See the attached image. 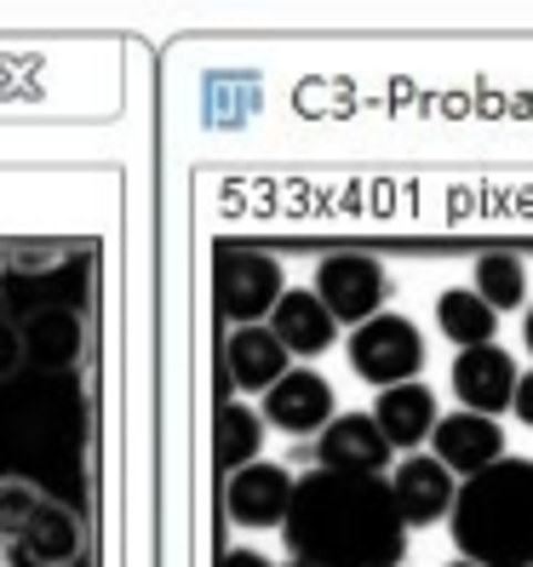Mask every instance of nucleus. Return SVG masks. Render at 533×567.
<instances>
[{"mask_svg": "<svg viewBox=\"0 0 533 567\" xmlns=\"http://www.w3.org/2000/svg\"><path fill=\"white\" fill-rule=\"evenodd\" d=\"M281 533L293 561L305 567H402L408 556V522L385 476H298Z\"/></svg>", "mask_w": 533, "mask_h": 567, "instance_id": "obj_1", "label": "nucleus"}, {"mask_svg": "<svg viewBox=\"0 0 533 567\" xmlns=\"http://www.w3.org/2000/svg\"><path fill=\"white\" fill-rule=\"evenodd\" d=\"M453 545L476 567H533V458H499L453 493Z\"/></svg>", "mask_w": 533, "mask_h": 567, "instance_id": "obj_2", "label": "nucleus"}, {"mask_svg": "<svg viewBox=\"0 0 533 567\" xmlns=\"http://www.w3.org/2000/svg\"><path fill=\"white\" fill-rule=\"evenodd\" d=\"M0 545L23 567H75L81 556V516L47 498L35 482H0Z\"/></svg>", "mask_w": 533, "mask_h": 567, "instance_id": "obj_3", "label": "nucleus"}, {"mask_svg": "<svg viewBox=\"0 0 533 567\" xmlns=\"http://www.w3.org/2000/svg\"><path fill=\"white\" fill-rule=\"evenodd\" d=\"M281 258H270L264 247H242V241H218L213 252V305L224 321L236 327H258L276 310L281 298Z\"/></svg>", "mask_w": 533, "mask_h": 567, "instance_id": "obj_4", "label": "nucleus"}, {"mask_svg": "<svg viewBox=\"0 0 533 567\" xmlns=\"http://www.w3.org/2000/svg\"><path fill=\"white\" fill-rule=\"evenodd\" d=\"M350 367H356V379H368L379 390L413 384L424 373V332L408 316H390L385 310L373 321L350 327Z\"/></svg>", "mask_w": 533, "mask_h": 567, "instance_id": "obj_5", "label": "nucleus"}, {"mask_svg": "<svg viewBox=\"0 0 533 567\" xmlns=\"http://www.w3.org/2000/svg\"><path fill=\"white\" fill-rule=\"evenodd\" d=\"M321 298V310L332 321H345V327H361V321H373L385 316V298H390V270L379 258L368 252H332L316 264V287Z\"/></svg>", "mask_w": 533, "mask_h": 567, "instance_id": "obj_6", "label": "nucleus"}, {"mask_svg": "<svg viewBox=\"0 0 533 567\" xmlns=\"http://www.w3.org/2000/svg\"><path fill=\"white\" fill-rule=\"evenodd\" d=\"M430 458H437L453 482H471V476L488 471V464L505 458V430H499V419L464 413V408L442 413L437 430H430Z\"/></svg>", "mask_w": 533, "mask_h": 567, "instance_id": "obj_7", "label": "nucleus"}, {"mask_svg": "<svg viewBox=\"0 0 533 567\" xmlns=\"http://www.w3.org/2000/svg\"><path fill=\"white\" fill-rule=\"evenodd\" d=\"M264 424L287 430V436H321L332 424V384L316 367H287V373L264 390Z\"/></svg>", "mask_w": 533, "mask_h": 567, "instance_id": "obj_8", "label": "nucleus"}, {"mask_svg": "<svg viewBox=\"0 0 533 567\" xmlns=\"http://www.w3.org/2000/svg\"><path fill=\"white\" fill-rule=\"evenodd\" d=\"M390 442L379 436L373 413H332V424L316 442V471H345V476H385L390 471Z\"/></svg>", "mask_w": 533, "mask_h": 567, "instance_id": "obj_9", "label": "nucleus"}, {"mask_svg": "<svg viewBox=\"0 0 533 567\" xmlns=\"http://www.w3.org/2000/svg\"><path fill=\"white\" fill-rule=\"evenodd\" d=\"M18 344L23 361L41 367V373H70L86 350V321L75 305H35L18 321Z\"/></svg>", "mask_w": 533, "mask_h": 567, "instance_id": "obj_10", "label": "nucleus"}, {"mask_svg": "<svg viewBox=\"0 0 533 567\" xmlns=\"http://www.w3.org/2000/svg\"><path fill=\"white\" fill-rule=\"evenodd\" d=\"M516 361L511 350H499V344H482V350H459L453 355V395H459V408L464 413H482V419H499L511 408V395H516Z\"/></svg>", "mask_w": 533, "mask_h": 567, "instance_id": "obj_11", "label": "nucleus"}, {"mask_svg": "<svg viewBox=\"0 0 533 567\" xmlns=\"http://www.w3.org/2000/svg\"><path fill=\"white\" fill-rule=\"evenodd\" d=\"M293 471H281V464H247V471L224 476V511L229 522L242 527H281L287 522V505H293Z\"/></svg>", "mask_w": 533, "mask_h": 567, "instance_id": "obj_12", "label": "nucleus"}, {"mask_svg": "<svg viewBox=\"0 0 533 567\" xmlns=\"http://www.w3.org/2000/svg\"><path fill=\"white\" fill-rule=\"evenodd\" d=\"M390 482V498H396V511H402L408 527H430V522H442L453 511V493L459 482L442 471L430 453H408V458H396V471L385 476Z\"/></svg>", "mask_w": 533, "mask_h": 567, "instance_id": "obj_13", "label": "nucleus"}, {"mask_svg": "<svg viewBox=\"0 0 533 567\" xmlns=\"http://www.w3.org/2000/svg\"><path fill=\"white\" fill-rule=\"evenodd\" d=\"M442 408H437V390L430 384H390L373 408V424L379 436L390 442V453H419V442H430V430H437Z\"/></svg>", "mask_w": 533, "mask_h": 567, "instance_id": "obj_14", "label": "nucleus"}, {"mask_svg": "<svg viewBox=\"0 0 533 567\" xmlns=\"http://www.w3.org/2000/svg\"><path fill=\"white\" fill-rule=\"evenodd\" d=\"M270 332H276V344H281L293 361H310V355H327V350H332V339H339V321L321 310V298H316L310 287H298V292H281V298H276Z\"/></svg>", "mask_w": 533, "mask_h": 567, "instance_id": "obj_15", "label": "nucleus"}, {"mask_svg": "<svg viewBox=\"0 0 533 567\" xmlns=\"http://www.w3.org/2000/svg\"><path fill=\"white\" fill-rule=\"evenodd\" d=\"M218 367H224V379L236 384V390H270L287 367H293V355L276 344L270 327H236V332L224 339Z\"/></svg>", "mask_w": 533, "mask_h": 567, "instance_id": "obj_16", "label": "nucleus"}, {"mask_svg": "<svg viewBox=\"0 0 533 567\" xmlns=\"http://www.w3.org/2000/svg\"><path fill=\"white\" fill-rule=\"evenodd\" d=\"M258 447H264V419L236 402V395H224L218 413H213V458H218V476H236L247 464H258Z\"/></svg>", "mask_w": 533, "mask_h": 567, "instance_id": "obj_17", "label": "nucleus"}, {"mask_svg": "<svg viewBox=\"0 0 533 567\" xmlns=\"http://www.w3.org/2000/svg\"><path fill=\"white\" fill-rule=\"evenodd\" d=\"M437 327H442L448 344L482 350V344H493V332H499V310H488L471 287H448L437 298Z\"/></svg>", "mask_w": 533, "mask_h": 567, "instance_id": "obj_18", "label": "nucleus"}, {"mask_svg": "<svg viewBox=\"0 0 533 567\" xmlns=\"http://www.w3.org/2000/svg\"><path fill=\"white\" fill-rule=\"evenodd\" d=\"M488 310H516L522 298H527V264L516 252H482L476 258V287H471Z\"/></svg>", "mask_w": 533, "mask_h": 567, "instance_id": "obj_19", "label": "nucleus"}, {"mask_svg": "<svg viewBox=\"0 0 533 567\" xmlns=\"http://www.w3.org/2000/svg\"><path fill=\"white\" fill-rule=\"evenodd\" d=\"M18 367H23V344H18V327L7 321L0 327V379H12Z\"/></svg>", "mask_w": 533, "mask_h": 567, "instance_id": "obj_20", "label": "nucleus"}, {"mask_svg": "<svg viewBox=\"0 0 533 567\" xmlns=\"http://www.w3.org/2000/svg\"><path fill=\"white\" fill-rule=\"evenodd\" d=\"M511 413H516L522 424H533V373H522V379H516V395H511Z\"/></svg>", "mask_w": 533, "mask_h": 567, "instance_id": "obj_21", "label": "nucleus"}, {"mask_svg": "<svg viewBox=\"0 0 533 567\" xmlns=\"http://www.w3.org/2000/svg\"><path fill=\"white\" fill-rule=\"evenodd\" d=\"M218 567H270V561H264L258 550H229V545H224V550H218Z\"/></svg>", "mask_w": 533, "mask_h": 567, "instance_id": "obj_22", "label": "nucleus"}, {"mask_svg": "<svg viewBox=\"0 0 533 567\" xmlns=\"http://www.w3.org/2000/svg\"><path fill=\"white\" fill-rule=\"evenodd\" d=\"M522 344L533 350V310H527V321H522Z\"/></svg>", "mask_w": 533, "mask_h": 567, "instance_id": "obj_23", "label": "nucleus"}, {"mask_svg": "<svg viewBox=\"0 0 533 567\" xmlns=\"http://www.w3.org/2000/svg\"><path fill=\"white\" fill-rule=\"evenodd\" d=\"M0 567H12V550L7 545H0Z\"/></svg>", "mask_w": 533, "mask_h": 567, "instance_id": "obj_24", "label": "nucleus"}, {"mask_svg": "<svg viewBox=\"0 0 533 567\" xmlns=\"http://www.w3.org/2000/svg\"><path fill=\"white\" fill-rule=\"evenodd\" d=\"M0 327H7V292H0Z\"/></svg>", "mask_w": 533, "mask_h": 567, "instance_id": "obj_25", "label": "nucleus"}, {"mask_svg": "<svg viewBox=\"0 0 533 567\" xmlns=\"http://www.w3.org/2000/svg\"><path fill=\"white\" fill-rule=\"evenodd\" d=\"M448 567H476V561H464V556H453V561H448Z\"/></svg>", "mask_w": 533, "mask_h": 567, "instance_id": "obj_26", "label": "nucleus"}, {"mask_svg": "<svg viewBox=\"0 0 533 567\" xmlns=\"http://www.w3.org/2000/svg\"><path fill=\"white\" fill-rule=\"evenodd\" d=\"M287 567H305V561H287Z\"/></svg>", "mask_w": 533, "mask_h": 567, "instance_id": "obj_27", "label": "nucleus"}, {"mask_svg": "<svg viewBox=\"0 0 533 567\" xmlns=\"http://www.w3.org/2000/svg\"><path fill=\"white\" fill-rule=\"evenodd\" d=\"M0 264H7V252H0Z\"/></svg>", "mask_w": 533, "mask_h": 567, "instance_id": "obj_28", "label": "nucleus"}]
</instances>
